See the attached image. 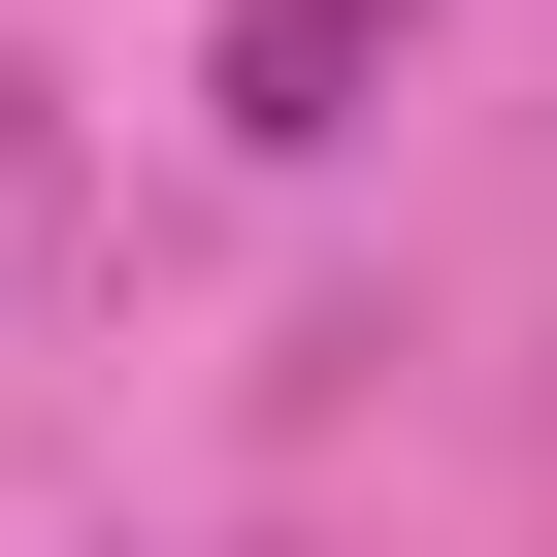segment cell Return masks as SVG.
Here are the masks:
<instances>
[{
  "instance_id": "cell-1",
  "label": "cell",
  "mask_w": 557,
  "mask_h": 557,
  "mask_svg": "<svg viewBox=\"0 0 557 557\" xmlns=\"http://www.w3.org/2000/svg\"><path fill=\"white\" fill-rule=\"evenodd\" d=\"M361 66H394V0H230V132H361Z\"/></svg>"
}]
</instances>
